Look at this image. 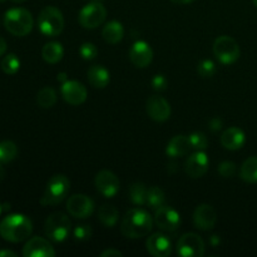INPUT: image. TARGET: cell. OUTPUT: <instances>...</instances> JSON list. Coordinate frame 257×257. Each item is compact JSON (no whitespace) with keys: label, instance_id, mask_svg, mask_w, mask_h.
<instances>
[{"label":"cell","instance_id":"1","mask_svg":"<svg viewBox=\"0 0 257 257\" xmlns=\"http://www.w3.org/2000/svg\"><path fill=\"white\" fill-rule=\"evenodd\" d=\"M153 218L150 212L143 208H132L123 217L120 223V231L123 236L132 240L145 237L152 231Z\"/></svg>","mask_w":257,"mask_h":257},{"label":"cell","instance_id":"2","mask_svg":"<svg viewBox=\"0 0 257 257\" xmlns=\"http://www.w3.org/2000/svg\"><path fill=\"white\" fill-rule=\"evenodd\" d=\"M33 232V223L29 217L14 213L4 217L0 222V236L9 242H23L28 240Z\"/></svg>","mask_w":257,"mask_h":257},{"label":"cell","instance_id":"3","mask_svg":"<svg viewBox=\"0 0 257 257\" xmlns=\"http://www.w3.org/2000/svg\"><path fill=\"white\" fill-rule=\"evenodd\" d=\"M33 15L24 8H13L4 15L5 29L15 37H25L33 29Z\"/></svg>","mask_w":257,"mask_h":257},{"label":"cell","instance_id":"4","mask_svg":"<svg viewBox=\"0 0 257 257\" xmlns=\"http://www.w3.org/2000/svg\"><path fill=\"white\" fill-rule=\"evenodd\" d=\"M70 191V181L64 175H54L48 181L44 193L40 198L42 206H55L65 200Z\"/></svg>","mask_w":257,"mask_h":257},{"label":"cell","instance_id":"5","mask_svg":"<svg viewBox=\"0 0 257 257\" xmlns=\"http://www.w3.org/2000/svg\"><path fill=\"white\" fill-rule=\"evenodd\" d=\"M38 28L45 37H57L64 29L63 13L55 7H45L38 17Z\"/></svg>","mask_w":257,"mask_h":257},{"label":"cell","instance_id":"6","mask_svg":"<svg viewBox=\"0 0 257 257\" xmlns=\"http://www.w3.org/2000/svg\"><path fill=\"white\" fill-rule=\"evenodd\" d=\"M72 222L69 217L63 212H54L45 220L44 233L48 240L53 242H63L69 236Z\"/></svg>","mask_w":257,"mask_h":257},{"label":"cell","instance_id":"7","mask_svg":"<svg viewBox=\"0 0 257 257\" xmlns=\"http://www.w3.org/2000/svg\"><path fill=\"white\" fill-rule=\"evenodd\" d=\"M240 47L232 37L221 35L213 43V54L222 64L228 65L240 58Z\"/></svg>","mask_w":257,"mask_h":257},{"label":"cell","instance_id":"8","mask_svg":"<svg viewBox=\"0 0 257 257\" xmlns=\"http://www.w3.org/2000/svg\"><path fill=\"white\" fill-rule=\"evenodd\" d=\"M107 18V9L100 2H92L80 9L78 20L85 29H95L104 23Z\"/></svg>","mask_w":257,"mask_h":257},{"label":"cell","instance_id":"9","mask_svg":"<svg viewBox=\"0 0 257 257\" xmlns=\"http://www.w3.org/2000/svg\"><path fill=\"white\" fill-rule=\"evenodd\" d=\"M205 242L200 235L193 232L181 236L177 242V255L181 257H202L205 255Z\"/></svg>","mask_w":257,"mask_h":257},{"label":"cell","instance_id":"10","mask_svg":"<svg viewBox=\"0 0 257 257\" xmlns=\"http://www.w3.org/2000/svg\"><path fill=\"white\" fill-rule=\"evenodd\" d=\"M156 226L165 232H176L181 226V216L175 208L163 205L155 211Z\"/></svg>","mask_w":257,"mask_h":257},{"label":"cell","instance_id":"11","mask_svg":"<svg viewBox=\"0 0 257 257\" xmlns=\"http://www.w3.org/2000/svg\"><path fill=\"white\" fill-rule=\"evenodd\" d=\"M67 211L73 217L85 220L94 212V201L82 193L73 195L67 201Z\"/></svg>","mask_w":257,"mask_h":257},{"label":"cell","instance_id":"12","mask_svg":"<svg viewBox=\"0 0 257 257\" xmlns=\"http://www.w3.org/2000/svg\"><path fill=\"white\" fill-rule=\"evenodd\" d=\"M95 188L105 198H113L119 192L120 183L117 176L112 171L103 170L95 176Z\"/></svg>","mask_w":257,"mask_h":257},{"label":"cell","instance_id":"13","mask_svg":"<svg viewBox=\"0 0 257 257\" xmlns=\"http://www.w3.org/2000/svg\"><path fill=\"white\" fill-rule=\"evenodd\" d=\"M60 93H62L63 99L72 105L83 104L88 97L87 88L77 80H67L62 83Z\"/></svg>","mask_w":257,"mask_h":257},{"label":"cell","instance_id":"14","mask_svg":"<svg viewBox=\"0 0 257 257\" xmlns=\"http://www.w3.org/2000/svg\"><path fill=\"white\" fill-rule=\"evenodd\" d=\"M24 257H54L55 250L52 243L45 238L35 236L29 238L23 247Z\"/></svg>","mask_w":257,"mask_h":257},{"label":"cell","instance_id":"15","mask_svg":"<svg viewBox=\"0 0 257 257\" xmlns=\"http://www.w3.org/2000/svg\"><path fill=\"white\" fill-rule=\"evenodd\" d=\"M146 110L151 119L155 122H165L171 115V105L167 100L160 95L148 98L146 103Z\"/></svg>","mask_w":257,"mask_h":257},{"label":"cell","instance_id":"16","mask_svg":"<svg viewBox=\"0 0 257 257\" xmlns=\"http://www.w3.org/2000/svg\"><path fill=\"white\" fill-rule=\"evenodd\" d=\"M210 166L207 155L203 151H196L185 162V171L191 178H201L206 175Z\"/></svg>","mask_w":257,"mask_h":257},{"label":"cell","instance_id":"17","mask_svg":"<svg viewBox=\"0 0 257 257\" xmlns=\"http://www.w3.org/2000/svg\"><path fill=\"white\" fill-rule=\"evenodd\" d=\"M217 222V213L212 206L202 203L193 212V225L201 231L212 230Z\"/></svg>","mask_w":257,"mask_h":257},{"label":"cell","instance_id":"18","mask_svg":"<svg viewBox=\"0 0 257 257\" xmlns=\"http://www.w3.org/2000/svg\"><path fill=\"white\" fill-rule=\"evenodd\" d=\"M130 60L137 68H146L152 63L153 50L145 40H137L130 50Z\"/></svg>","mask_w":257,"mask_h":257},{"label":"cell","instance_id":"19","mask_svg":"<svg viewBox=\"0 0 257 257\" xmlns=\"http://www.w3.org/2000/svg\"><path fill=\"white\" fill-rule=\"evenodd\" d=\"M147 251L155 257H167L172 252V243L171 240L163 233H153L146 241Z\"/></svg>","mask_w":257,"mask_h":257},{"label":"cell","instance_id":"20","mask_svg":"<svg viewBox=\"0 0 257 257\" xmlns=\"http://www.w3.org/2000/svg\"><path fill=\"white\" fill-rule=\"evenodd\" d=\"M221 145L228 151H237L243 147L246 142V136L242 130L237 127H230L221 135Z\"/></svg>","mask_w":257,"mask_h":257},{"label":"cell","instance_id":"21","mask_svg":"<svg viewBox=\"0 0 257 257\" xmlns=\"http://www.w3.org/2000/svg\"><path fill=\"white\" fill-rule=\"evenodd\" d=\"M191 143L187 136L178 135L171 138L168 142L167 147H166V155L170 158H178L183 157V156L188 155L191 150Z\"/></svg>","mask_w":257,"mask_h":257},{"label":"cell","instance_id":"22","mask_svg":"<svg viewBox=\"0 0 257 257\" xmlns=\"http://www.w3.org/2000/svg\"><path fill=\"white\" fill-rule=\"evenodd\" d=\"M88 82L92 87L97 89H103L107 87L110 82V73L103 65H93L88 69Z\"/></svg>","mask_w":257,"mask_h":257},{"label":"cell","instance_id":"23","mask_svg":"<svg viewBox=\"0 0 257 257\" xmlns=\"http://www.w3.org/2000/svg\"><path fill=\"white\" fill-rule=\"evenodd\" d=\"M102 37L108 44H118L124 37V28H123L122 23L117 22V20L107 23L103 27Z\"/></svg>","mask_w":257,"mask_h":257},{"label":"cell","instance_id":"24","mask_svg":"<svg viewBox=\"0 0 257 257\" xmlns=\"http://www.w3.org/2000/svg\"><path fill=\"white\" fill-rule=\"evenodd\" d=\"M64 55V49L63 45L58 42H49L43 47L42 57L49 64H57L60 62Z\"/></svg>","mask_w":257,"mask_h":257},{"label":"cell","instance_id":"25","mask_svg":"<svg viewBox=\"0 0 257 257\" xmlns=\"http://www.w3.org/2000/svg\"><path fill=\"white\" fill-rule=\"evenodd\" d=\"M118 218H119V212L112 205H103L98 211V220L108 228L114 227L118 222Z\"/></svg>","mask_w":257,"mask_h":257},{"label":"cell","instance_id":"26","mask_svg":"<svg viewBox=\"0 0 257 257\" xmlns=\"http://www.w3.org/2000/svg\"><path fill=\"white\" fill-rule=\"evenodd\" d=\"M240 177L247 183H257V156L247 158L240 168Z\"/></svg>","mask_w":257,"mask_h":257},{"label":"cell","instance_id":"27","mask_svg":"<svg viewBox=\"0 0 257 257\" xmlns=\"http://www.w3.org/2000/svg\"><path fill=\"white\" fill-rule=\"evenodd\" d=\"M37 103L40 108H52L57 103V92L52 87H44L38 92Z\"/></svg>","mask_w":257,"mask_h":257},{"label":"cell","instance_id":"28","mask_svg":"<svg viewBox=\"0 0 257 257\" xmlns=\"http://www.w3.org/2000/svg\"><path fill=\"white\" fill-rule=\"evenodd\" d=\"M166 202V195L163 192L162 188L153 186V187L148 188L147 193V203L146 206L151 208V210H157V208L162 207Z\"/></svg>","mask_w":257,"mask_h":257},{"label":"cell","instance_id":"29","mask_svg":"<svg viewBox=\"0 0 257 257\" xmlns=\"http://www.w3.org/2000/svg\"><path fill=\"white\" fill-rule=\"evenodd\" d=\"M148 188L142 182H136L130 188V200L137 206H146Z\"/></svg>","mask_w":257,"mask_h":257},{"label":"cell","instance_id":"30","mask_svg":"<svg viewBox=\"0 0 257 257\" xmlns=\"http://www.w3.org/2000/svg\"><path fill=\"white\" fill-rule=\"evenodd\" d=\"M18 156V147L12 141L0 142V162L9 163Z\"/></svg>","mask_w":257,"mask_h":257},{"label":"cell","instance_id":"31","mask_svg":"<svg viewBox=\"0 0 257 257\" xmlns=\"http://www.w3.org/2000/svg\"><path fill=\"white\" fill-rule=\"evenodd\" d=\"M2 70L8 75H13L19 72L20 60L15 54H8L2 59Z\"/></svg>","mask_w":257,"mask_h":257},{"label":"cell","instance_id":"32","mask_svg":"<svg viewBox=\"0 0 257 257\" xmlns=\"http://www.w3.org/2000/svg\"><path fill=\"white\" fill-rule=\"evenodd\" d=\"M191 147L196 151H205L208 146V140L203 132H193L188 136Z\"/></svg>","mask_w":257,"mask_h":257},{"label":"cell","instance_id":"33","mask_svg":"<svg viewBox=\"0 0 257 257\" xmlns=\"http://www.w3.org/2000/svg\"><path fill=\"white\" fill-rule=\"evenodd\" d=\"M197 73L201 78H212L216 73V65L212 60L203 59L198 63L197 65Z\"/></svg>","mask_w":257,"mask_h":257},{"label":"cell","instance_id":"34","mask_svg":"<svg viewBox=\"0 0 257 257\" xmlns=\"http://www.w3.org/2000/svg\"><path fill=\"white\" fill-rule=\"evenodd\" d=\"M92 233V227L89 225H78L73 231V237H74L75 241L84 242V241L90 240Z\"/></svg>","mask_w":257,"mask_h":257},{"label":"cell","instance_id":"35","mask_svg":"<svg viewBox=\"0 0 257 257\" xmlns=\"http://www.w3.org/2000/svg\"><path fill=\"white\" fill-rule=\"evenodd\" d=\"M79 54L84 60H93L98 55V48L93 43H83L79 48Z\"/></svg>","mask_w":257,"mask_h":257},{"label":"cell","instance_id":"36","mask_svg":"<svg viewBox=\"0 0 257 257\" xmlns=\"http://www.w3.org/2000/svg\"><path fill=\"white\" fill-rule=\"evenodd\" d=\"M218 173L225 178H231L236 173V165L231 161H223L218 165Z\"/></svg>","mask_w":257,"mask_h":257},{"label":"cell","instance_id":"37","mask_svg":"<svg viewBox=\"0 0 257 257\" xmlns=\"http://www.w3.org/2000/svg\"><path fill=\"white\" fill-rule=\"evenodd\" d=\"M167 84V79H166L165 75L162 74H156L155 77L152 78V80H151V85H152L153 89L157 90V92H163V90H166Z\"/></svg>","mask_w":257,"mask_h":257},{"label":"cell","instance_id":"38","mask_svg":"<svg viewBox=\"0 0 257 257\" xmlns=\"http://www.w3.org/2000/svg\"><path fill=\"white\" fill-rule=\"evenodd\" d=\"M100 256L102 257H120V256H123V253L120 252L119 250H115V248H107V250H104L102 253H100Z\"/></svg>","mask_w":257,"mask_h":257},{"label":"cell","instance_id":"39","mask_svg":"<svg viewBox=\"0 0 257 257\" xmlns=\"http://www.w3.org/2000/svg\"><path fill=\"white\" fill-rule=\"evenodd\" d=\"M222 124H223V122L220 119V118H213V119L210 120V127L213 132H217V131H220L221 128H222Z\"/></svg>","mask_w":257,"mask_h":257},{"label":"cell","instance_id":"40","mask_svg":"<svg viewBox=\"0 0 257 257\" xmlns=\"http://www.w3.org/2000/svg\"><path fill=\"white\" fill-rule=\"evenodd\" d=\"M18 255L12 250H2L0 251V257H17Z\"/></svg>","mask_w":257,"mask_h":257},{"label":"cell","instance_id":"41","mask_svg":"<svg viewBox=\"0 0 257 257\" xmlns=\"http://www.w3.org/2000/svg\"><path fill=\"white\" fill-rule=\"evenodd\" d=\"M5 52H7V42L0 37V57L4 55Z\"/></svg>","mask_w":257,"mask_h":257},{"label":"cell","instance_id":"42","mask_svg":"<svg viewBox=\"0 0 257 257\" xmlns=\"http://www.w3.org/2000/svg\"><path fill=\"white\" fill-rule=\"evenodd\" d=\"M57 79H58V82H62V83H64V82H67V73L65 72H62V73H59V74H58V77H57Z\"/></svg>","mask_w":257,"mask_h":257},{"label":"cell","instance_id":"43","mask_svg":"<svg viewBox=\"0 0 257 257\" xmlns=\"http://www.w3.org/2000/svg\"><path fill=\"white\" fill-rule=\"evenodd\" d=\"M171 2H173L175 4H190V3L196 2V0H171Z\"/></svg>","mask_w":257,"mask_h":257},{"label":"cell","instance_id":"44","mask_svg":"<svg viewBox=\"0 0 257 257\" xmlns=\"http://www.w3.org/2000/svg\"><path fill=\"white\" fill-rule=\"evenodd\" d=\"M5 178V168L3 167L2 162H0V182Z\"/></svg>","mask_w":257,"mask_h":257},{"label":"cell","instance_id":"45","mask_svg":"<svg viewBox=\"0 0 257 257\" xmlns=\"http://www.w3.org/2000/svg\"><path fill=\"white\" fill-rule=\"evenodd\" d=\"M211 242H212V245H217V243H220L218 236H212V238H211Z\"/></svg>","mask_w":257,"mask_h":257},{"label":"cell","instance_id":"46","mask_svg":"<svg viewBox=\"0 0 257 257\" xmlns=\"http://www.w3.org/2000/svg\"><path fill=\"white\" fill-rule=\"evenodd\" d=\"M12 2H14V3H24V2H27V0H12Z\"/></svg>","mask_w":257,"mask_h":257},{"label":"cell","instance_id":"47","mask_svg":"<svg viewBox=\"0 0 257 257\" xmlns=\"http://www.w3.org/2000/svg\"><path fill=\"white\" fill-rule=\"evenodd\" d=\"M3 208H4V207H3V206L0 205V215H2V212H3Z\"/></svg>","mask_w":257,"mask_h":257},{"label":"cell","instance_id":"48","mask_svg":"<svg viewBox=\"0 0 257 257\" xmlns=\"http://www.w3.org/2000/svg\"><path fill=\"white\" fill-rule=\"evenodd\" d=\"M252 3H253V4H255V7L257 8V0H252Z\"/></svg>","mask_w":257,"mask_h":257},{"label":"cell","instance_id":"49","mask_svg":"<svg viewBox=\"0 0 257 257\" xmlns=\"http://www.w3.org/2000/svg\"><path fill=\"white\" fill-rule=\"evenodd\" d=\"M92 2H102V0H92Z\"/></svg>","mask_w":257,"mask_h":257}]
</instances>
